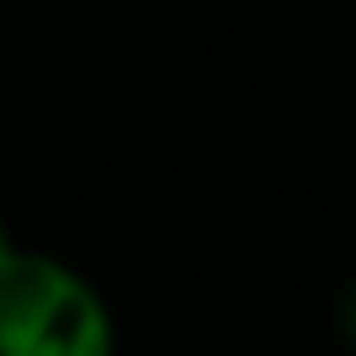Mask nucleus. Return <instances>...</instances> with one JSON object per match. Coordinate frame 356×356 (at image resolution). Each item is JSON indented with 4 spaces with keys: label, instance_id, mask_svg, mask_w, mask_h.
Listing matches in <instances>:
<instances>
[{
    "label": "nucleus",
    "instance_id": "f257e3e1",
    "mask_svg": "<svg viewBox=\"0 0 356 356\" xmlns=\"http://www.w3.org/2000/svg\"><path fill=\"white\" fill-rule=\"evenodd\" d=\"M0 356H117V312L83 267L22 245L0 273Z\"/></svg>",
    "mask_w": 356,
    "mask_h": 356
},
{
    "label": "nucleus",
    "instance_id": "7ed1b4c3",
    "mask_svg": "<svg viewBox=\"0 0 356 356\" xmlns=\"http://www.w3.org/2000/svg\"><path fill=\"white\" fill-rule=\"evenodd\" d=\"M17 250H22V239H17V234H11V222L0 217V273H6L11 261H17Z\"/></svg>",
    "mask_w": 356,
    "mask_h": 356
},
{
    "label": "nucleus",
    "instance_id": "f03ea898",
    "mask_svg": "<svg viewBox=\"0 0 356 356\" xmlns=\"http://www.w3.org/2000/svg\"><path fill=\"white\" fill-rule=\"evenodd\" d=\"M334 334H339V345H345V356H356V278L339 289V300H334Z\"/></svg>",
    "mask_w": 356,
    "mask_h": 356
}]
</instances>
